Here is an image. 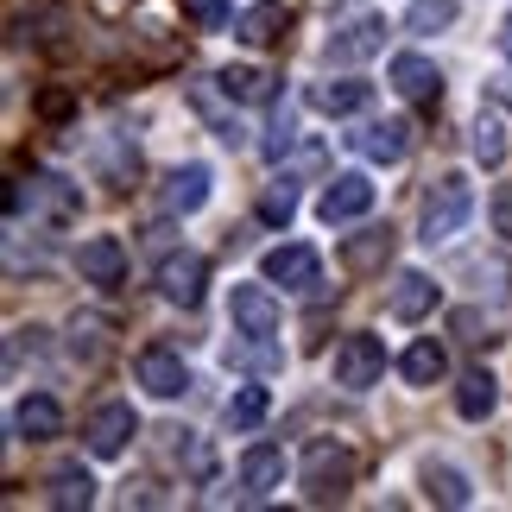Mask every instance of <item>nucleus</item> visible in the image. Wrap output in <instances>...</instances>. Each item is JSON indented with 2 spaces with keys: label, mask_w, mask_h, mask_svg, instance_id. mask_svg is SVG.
<instances>
[{
  "label": "nucleus",
  "mask_w": 512,
  "mask_h": 512,
  "mask_svg": "<svg viewBox=\"0 0 512 512\" xmlns=\"http://www.w3.org/2000/svg\"><path fill=\"white\" fill-rule=\"evenodd\" d=\"M228 317H234V336H247V342L279 336V298H272V279L266 285H234Z\"/></svg>",
  "instance_id": "20e7f679"
},
{
  "label": "nucleus",
  "mask_w": 512,
  "mask_h": 512,
  "mask_svg": "<svg viewBox=\"0 0 512 512\" xmlns=\"http://www.w3.org/2000/svg\"><path fill=\"white\" fill-rule=\"evenodd\" d=\"M380 373H386V348H380V336H342V348H336V386L367 392Z\"/></svg>",
  "instance_id": "39448f33"
},
{
  "label": "nucleus",
  "mask_w": 512,
  "mask_h": 512,
  "mask_svg": "<svg viewBox=\"0 0 512 512\" xmlns=\"http://www.w3.org/2000/svg\"><path fill=\"white\" fill-rule=\"evenodd\" d=\"M133 405H95L89 411V424H83V437H89V456H121V449L133 443Z\"/></svg>",
  "instance_id": "6e6552de"
},
{
  "label": "nucleus",
  "mask_w": 512,
  "mask_h": 512,
  "mask_svg": "<svg viewBox=\"0 0 512 512\" xmlns=\"http://www.w3.org/2000/svg\"><path fill=\"white\" fill-rule=\"evenodd\" d=\"M399 373H405L411 386H437L443 373H449V354H443L437 342L424 336V342H411V348H405V361H399Z\"/></svg>",
  "instance_id": "412c9836"
},
{
  "label": "nucleus",
  "mask_w": 512,
  "mask_h": 512,
  "mask_svg": "<svg viewBox=\"0 0 512 512\" xmlns=\"http://www.w3.org/2000/svg\"><path fill=\"white\" fill-rule=\"evenodd\" d=\"M45 487H51V506H64V512L95 500V481H89V468H83V462H64V468H51V481H45Z\"/></svg>",
  "instance_id": "5701e85b"
},
{
  "label": "nucleus",
  "mask_w": 512,
  "mask_h": 512,
  "mask_svg": "<svg viewBox=\"0 0 512 512\" xmlns=\"http://www.w3.org/2000/svg\"><path fill=\"white\" fill-rule=\"evenodd\" d=\"M494 234H506V241H512V184L494 190Z\"/></svg>",
  "instance_id": "2f4dec72"
},
{
  "label": "nucleus",
  "mask_w": 512,
  "mask_h": 512,
  "mask_svg": "<svg viewBox=\"0 0 512 512\" xmlns=\"http://www.w3.org/2000/svg\"><path fill=\"white\" fill-rule=\"evenodd\" d=\"M76 266H83L89 285H121V279H127V247L114 241V234H95V241H83Z\"/></svg>",
  "instance_id": "f8f14e48"
},
{
  "label": "nucleus",
  "mask_w": 512,
  "mask_h": 512,
  "mask_svg": "<svg viewBox=\"0 0 512 512\" xmlns=\"http://www.w3.org/2000/svg\"><path fill=\"white\" fill-rule=\"evenodd\" d=\"M456 13H462V0H411V13H405V32L430 38V32H443Z\"/></svg>",
  "instance_id": "a878e982"
},
{
  "label": "nucleus",
  "mask_w": 512,
  "mask_h": 512,
  "mask_svg": "<svg viewBox=\"0 0 512 512\" xmlns=\"http://www.w3.org/2000/svg\"><path fill=\"white\" fill-rule=\"evenodd\" d=\"M102 348H108V323L102 317H76L70 323V354L76 361H102Z\"/></svg>",
  "instance_id": "bb28decb"
},
{
  "label": "nucleus",
  "mask_w": 512,
  "mask_h": 512,
  "mask_svg": "<svg viewBox=\"0 0 512 512\" xmlns=\"http://www.w3.org/2000/svg\"><path fill=\"white\" fill-rule=\"evenodd\" d=\"M234 32H241V45H279V38L291 32V13L279 7V0H260V7H247L241 19H234Z\"/></svg>",
  "instance_id": "a211bd4d"
},
{
  "label": "nucleus",
  "mask_w": 512,
  "mask_h": 512,
  "mask_svg": "<svg viewBox=\"0 0 512 512\" xmlns=\"http://www.w3.org/2000/svg\"><path fill=\"white\" fill-rule=\"evenodd\" d=\"M500 51L512 57V13H506V26H500Z\"/></svg>",
  "instance_id": "72a5a7b5"
},
{
  "label": "nucleus",
  "mask_w": 512,
  "mask_h": 512,
  "mask_svg": "<svg viewBox=\"0 0 512 512\" xmlns=\"http://www.w3.org/2000/svg\"><path fill=\"white\" fill-rule=\"evenodd\" d=\"M392 89L411 95V102H437V95H443V76H437V64H430V57L399 51V57H392Z\"/></svg>",
  "instance_id": "ddd939ff"
},
{
  "label": "nucleus",
  "mask_w": 512,
  "mask_h": 512,
  "mask_svg": "<svg viewBox=\"0 0 512 512\" xmlns=\"http://www.w3.org/2000/svg\"><path fill=\"white\" fill-rule=\"evenodd\" d=\"M310 102H317L323 114H361L373 102V83H361V76H342V83H317L310 89Z\"/></svg>",
  "instance_id": "6ab92c4d"
},
{
  "label": "nucleus",
  "mask_w": 512,
  "mask_h": 512,
  "mask_svg": "<svg viewBox=\"0 0 512 512\" xmlns=\"http://www.w3.org/2000/svg\"><path fill=\"white\" fill-rule=\"evenodd\" d=\"M298 487H304V500H310V506H336V500H348V487H354V456H348L342 443L317 437V443L304 449Z\"/></svg>",
  "instance_id": "f03ea898"
},
{
  "label": "nucleus",
  "mask_w": 512,
  "mask_h": 512,
  "mask_svg": "<svg viewBox=\"0 0 512 512\" xmlns=\"http://www.w3.org/2000/svg\"><path fill=\"white\" fill-rule=\"evenodd\" d=\"M203 285H209V260H203V253H171V260L159 266V291L171 304H184V310L203 304Z\"/></svg>",
  "instance_id": "0eeeda50"
},
{
  "label": "nucleus",
  "mask_w": 512,
  "mask_h": 512,
  "mask_svg": "<svg viewBox=\"0 0 512 512\" xmlns=\"http://www.w3.org/2000/svg\"><path fill=\"white\" fill-rule=\"evenodd\" d=\"M354 146H361V159H373V165H399L411 152V121H367L354 133Z\"/></svg>",
  "instance_id": "9b49d317"
},
{
  "label": "nucleus",
  "mask_w": 512,
  "mask_h": 512,
  "mask_svg": "<svg viewBox=\"0 0 512 512\" xmlns=\"http://www.w3.org/2000/svg\"><path fill=\"white\" fill-rule=\"evenodd\" d=\"M260 272L272 285H285V291H317L323 285V260H317V247H272Z\"/></svg>",
  "instance_id": "423d86ee"
},
{
  "label": "nucleus",
  "mask_w": 512,
  "mask_h": 512,
  "mask_svg": "<svg viewBox=\"0 0 512 512\" xmlns=\"http://www.w3.org/2000/svg\"><path fill=\"white\" fill-rule=\"evenodd\" d=\"M468 215H475V184H468L462 171H449V177H437V184L424 190L418 234H424L430 247H437V241H449V234H462V228H468Z\"/></svg>",
  "instance_id": "f257e3e1"
},
{
  "label": "nucleus",
  "mask_w": 512,
  "mask_h": 512,
  "mask_svg": "<svg viewBox=\"0 0 512 512\" xmlns=\"http://www.w3.org/2000/svg\"><path fill=\"white\" fill-rule=\"evenodd\" d=\"M494 405H500V380L487 367L475 373H462V386H456V411L462 418H494Z\"/></svg>",
  "instance_id": "aec40b11"
},
{
  "label": "nucleus",
  "mask_w": 512,
  "mask_h": 512,
  "mask_svg": "<svg viewBox=\"0 0 512 512\" xmlns=\"http://www.w3.org/2000/svg\"><path fill=\"white\" fill-rule=\"evenodd\" d=\"M475 159L481 165H506V121L500 114H481L475 121Z\"/></svg>",
  "instance_id": "cd10ccee"
},
{
  "label": "nucleus",
  "mask_w": 512,
  "mask_h": 512,
  "mask_svg": "<svg viewBox=\"0 0 512 512\" xmlns=\"http://www.w3.org/2000/svg\"><path fill=\"white\" fill-rule=\"evenodd\" d=\"M424 494H430V500H443V506H468V500H475L456 468H424Z\"/></svg>",
  "instance_id": "c85d7f7f"
},
{
  "label": "nucleus",
  "mask_w": 512,
  "mask_h": 512,
  "mask_svg": "<svg viewBox=\"0 0 512 512\" xmlns=\"http://www.w3.org/2000/svg\"><path fill=\"white\" fill-rule=\"evenodd\" d=\"M392 260V228H367V234H354V241L342 247V266L348 272H373V266H386Z\"/></svg>",
  "instance_id": "4be33fe9"
},
{
  "label": "nucleus",
  "mask_w": 512,
  "mask_h": 512,
  "mask_svg": "<svg viewBox=\"0 0 512 512\" xmlns=\"http://www.w3.org/2000/svg\"><path fill=\"white\" fill-rule=\"evenodd\" d=\"M133 380H140V386L152 392V399H177V392L190 386V367L177 361L171 348H146L140 361H133Z\"/></svg>",
  "instance_id": "1a4fd4ad"
},
{
  "label": "nucleus",
  "mask_w": 512,
  "mask_h": 512,
  "mask_svg": "<svg viewBox=\"0 0 512 512\" xmlns=\"http://www.w3.org/2000/svg\"><path fill=\"white\" fill-rule=\"evenodd\" d=\"M159 196H165L171 215H196V209L209 203V165H177V171L165 177Z\"/></svg>",
  "instance_id": "2eb2a0df"
},
{
  "label": "nucleus",
  "mask_w": 512,
  "mask_h": 512,
  "mask_svg": "<svg viewBox=\"0 0 512 512\" xmlns=\"http://www.w3.org/2000/svg\"><path fill=\"white\" fill-rule=\"evenodd\" d=\"M386 51V13L354 7L329 26V64H367V57Z\"/></svg>",
  "instance_id": "7ed1b4c3"
},
{
  "label": "nucleus",
  "mask_w": 512,
  "mask_h": 512,
  "mask_svg": "<svg viewBox=\"0 0 512 512\" xmlns=\"http://www.w3.org/2000/svg\"><path fill=\"white\" fill-rule=\"evenodd\" d=\"M266 411H272L266 386H241V392L228 399V411H222V418H228V430H253V424H266Z\"/></svg>",
  "instance_id": "393cba45"
},
{
  "label": "nucleus",
  "mask_w": 512,
  "mask_h": 512,
  "mask_svg": "<svg viewBox=\"0 0 512 512\" xmlns=\"http://www.w3.org/2000/svg\"><path fill=\"white\" fill-rule=\"evenodd\" d=\"M272 83H279V76H266L253 64H228L222 70V95H228V102H272Z\"/></svg>",
  "instance_id": "b1692460"
},
{
  "label": "nucleus",
  "mask_w": 512,
  "mask_h": 512,
  "mask_svg": "<svg viewBox=\"0 0 512 512\" xmlns=\"http://www.w3.org/2000/svg\"><path fill=\"white\" fill-rule=\"evenodd\" d=\"M184 7H190V19L203 32H222L228 19H234V0H184Z\"/></svg>",
  "instance_id": "c756f323"
},
{
  "label": "nucleus",
  "mask_w": 512,
  "mask_h": 512,
  "mask_svg": "<svg viewBox=\"0 0 512 512\" xmlns=\"http://www.w3.org/2000/svg\"><path fill=\"white\" fill-rule=\"evenodd\" d=\"M279 481H285V449L279 443H253L247 456H241V487H247L253 500H266Z\"/></svg>",
  "instance_id": "4468645a"
},
{
  "label": "nucleus",
  "mask_w": 512,
  "mask_h": 512,
  "mask_svg": "<svg viewBox=\"0 0 512 512\" xmlns=\"http://www.w3.org/2000/svg\"><path fill=\"white\" fill-rule=\"evenodd\" d=\"M430 310H437V279H430V272H399V285H392V317L418 323Z\"/></svg>",
  "instance_id": "f3484780"
},
{
  "label": "nucleus",
  "mask_w": 512,
  "mask_h": 512,
  "mask_svg": "<svg viewBox=\"0 0 512 512\" xmlns=\"http://www.w3.org/2000/svg\"><path fill=\"white\" fill-rule=\"evenodd\" d=\"M260 215H266V222H291V215H298V190H291V177H285V184H272V190H266Z\"/></svg>",
  "instance_id": "7c9ffc66"
},
{
  "label": "nucleus",
  "mask_w": 512,
  "mask_h": 512,
  "mask_svg": "<svg viewBox=\"0 0 512 512\" xmlns=\"http://www.w3.org/2000/svg\"><path fill=\"white\" fill-rule=\"evenodd\" d=\"M13 430L26 443H51L57 430H64V411H57V399H45V392H32V399L13 405Z\"/></svg>",
  "instance_id": "dca6fc26"
},
{
  "label": "nucleus",
  "mask_w": 512,
  "mask_h": 512,
  "mask_svg": "<svg viewBox=\"0 0 512 512\" xmlns=\"http://www.w3.org/2000/svg\"><path fill=\"white\" fill-rule=\"evenodd\" d=\"M456 336L462 342H494V336H481V317H475V310H456Z\"/></svg>",
  "instance_id": "473e14b6"
},
{
  "label": "nucleus",
  "mask_w": 512,
  "mask_h": 512,
  "mask_svg": "<svg viewBox=\"0 0 512 512\" xmlns=\"http://www.w3.org/2000/svg\"><path fill=\"white\" fill-rule=\"evenodd\" d=\"M367 209H373V184H367L361 171H342L336 184L323 190V203H317V215H323L329 228H336V222H354V215H367Z\"/></svg>",
  "instance_id": "9d476101"
}]
</instances>
